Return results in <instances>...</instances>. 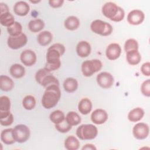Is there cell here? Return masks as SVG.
Here are the masks:
<instances>
[{
    "instance_id": "6da1fadb",
    "label": "cell",
    "mask_w": 150,
    "mask_h": 150,
    "mask_svg": "<svg viewBox=\"0 0 150 150\" xmlns=\"http://www.w3.org/2000/svg\"><path fill=\"white\" fill-rule=\"evenodd\" d=\"M65 47L61 43H54L50 46L46 54L45 68L49 71L57 70L61 66L60 57L64 53Z\"/></svg>"
},
{
    "instance_id": "7a4b0ae2",
    "label": "cell",
    "mask_w": 150,
    "mask_h": 150,
    "mask_svg": "<svg viewBox=\"0 0 150 150\" xmlns=\"http://www.w3.org/2000/svg\"><path fill=\"white\" fill-rule=\"evenodd\" d=\"M59 86L52 85L46 88L42 98V104L46 109L55 107L61 97Z\"/></svg>"
},
{
    "instance_id": "3957f363",
    "label": "cell",
    "mask_w": 150,
    "mask_h": 150,
    "mask_svg": "<svg viewBox=\"0 0 150 150\" xmlns=\"http://www.w3.org/2000/svg\"><path fill=\"white\" fill-rule=\"evenodd\" d=\"M104 16L114 22L121 21L125 16L124 9L114 2H108L102 7Z\"/></svg>"
},
{
    "instance_id": "277c9868",
    "label": "cell",
    "mask_w": 150,
    "mask_h": 150,
    "mask_svg": "<svg viewBox=\"0 0 150 150\" xmlns=\"http://www.w3.org/2000/svg\"><path fill=\"white\" fill-rule=\"evenodd\" d=\"M98 134L97 128L91 124H82L76 129V135L81 140H91Z\"/></svg>"
},
{
    "instance_id": "5b68a950",
    "label": "cell",
    "mask_w": 150,
    "mask_h": 150,
    "mask_svg": "<svg viewBox=\"0 0 150 150\" xmlns=\"http://www.w3.org/2000/svg\"><path fill=\"white\" fill-rule=\"evenodd\" d=\"M101 62L98 59L87 60L81 64V71L84 76L90 77L102 68Z\"/></svg>"
},
{
    "instance_id": "8992f818",
    "label": "cell",
    "mask_w": 150,
    "mask_h": 150,
    "mask_svg": "<svg viewBox=\"0 0 150 150\" xmlns=\"http://www.w3.org/2000/svg\"><path fill=\"white\" fill-rule=\"evenodd\" d=\"M90 29L96 34L103 36H109L113 30L112 26L110 23L100 19L93 21L91 23Z\"/></svg>"
},
{
    "instance_id": "52a82bcc",
    "label": "cell",
    "mask_w": 150,
    "mask_h": 150,
    "mask_svg": "<svg viewBox=\"0 0 150 150\" xmlns=\"http://www.w3.org/2000/svg\"><path fill=\"white\" fill-rule=\"evenodd\" d=\"M13 136L16 142H25L30 137V129L26 125L19 124L16 125L12 131Z\"/></svg>"
},
{
    "instance_id": "ba28073f",
    "label": "cell",
    "mask_w": 150,
    "mask_h": 150,
    "mask_svg": "<svg viewBox=\"0 0 150 150\" xmlns=\"http://www.w3.org/2000/svg\"><path fill=\"white\" fill-rule=\"evenodd\" d=\"M28 42V38L26 35L22 33L19 35L12 36H9L8 38L7 44L9 48L16 50L23 47Z\"/></svg>"
},
{
    "instance_id": "9c48e42d",
    "label": "cell",
    "mask_w": 150,
    "mask_h": 150,
    "mask_svg": "<svg viewBox=\"0 0 150 150\" xmlns=\"http://www.w3.org/2000/svg\"><path fill=\"white\" fill-rule=\"evenodd\" d=\"M149 133V128L148 124L144 122H138L136 124L132 129L134 137L139 140L146 138Z\"/></svg>"
},
{
    "instance_id": "30bf717a",
    "label": "cell",
    "mask_w": 150,
    "mask_h": 150,
    "mask_svg": "<svg viewBox=\"0 0 150 150\" xmlns=\"http://www.w3.org/2000/svg\"><path fill=\"white\" fill-rule=\"evenodd\" d=\"M97 83L99 86L103 88H109L114 84V77L108 72L103 71L99 73L96 77Z\"/></svg>"
},
{
    "instance_id": "8fae6325",
    "label": "cell",
    "mask_w": 150,
    "mask_h": 150,
    "mask_svg": "<svg viewBox=\"0 0 150 150\" xmlns=\"http://www.w3.org/2000/svg\"><path fill=\"white\" fill-rule=\"evenodd\" d=\"M145 19L144 12L139 9H134L129 12L127 15L128 22L132 25H138L143 22Z\"/></svg>"
},
{
    "instance_id": "7c38bea8",
    "label": "cell",
    "mask_w": 150,
    "mask_h": 150,
    "mask_svg": "<svg viewBox=\"0 0 150 150\" xmlns=\"http://www.w3.org/2000/svg\"><path fill=\"white\" fill-rule=\"evenodd\" d=\"M121 53V48L119 44L112 43L110 44L105 50L107 57L110 60H115L117 59Z\"/></svg>"
},
{
    "instance_id": "4fadbf2b",
    "label": "cell",
    "mask_w": 150,
    "mask_h": 150,
    "mask_svg": "<svg viewBox=\"0 0 150 150\" xmlns=\"http://www.w3.org/2000/svg\"><path fill=\"white\" fill-rule=\"evenodd\" d=\"M108 118L107 112L103 109L95 110L91 114V120L93 123L97 125L104 124Z\"/></svg>"
},
{
    "instance_id": "5bb4252c",
    "label": "cell",
    "mask_w": 150,
    "mask_h": 150,
    "mask_svg": "<svg viewBox=\"0 0 150 150\" xmlns=\"http://www.w3.org/2000/svg\"><path fill=\"white\" fill-rule=\"evenodd\" d=\"M21 62L26 66H32L36 62V55L35 53L31 50H25L23 51L20 55Z\"/></svg>"
},
{
    "instance_id": "9a60e30c",
    "label": "cell",
    "mask_w": 150,
    "mask_h": 150,
    "mask_svg": "<svg viewBox=\"0 0 150 150\" xmlns=\"http://www.w3.org/2000/svg\"><path fill=\"white\" fill-rule=\"evenodd\" d=\"M76 52L80 57H86L91 53V46L87 41H80L76 46Z\"/></svg>"
},
{
    "instance_id": "2e32d148",
    "label": "cell",
    "mask_w": 150,
    "mask_h": 150,
    "mask_svg": "<svg viewBox=\"0 0 150 150\" xmlns=\"http://www.w3.org/2000/svg\"><path fill=\"white\" fill-rule=\"evenodd\" d=\"M29 10L30 7L28 4L22 1L16 2L13 6V11L15 13L21 16H26L29 13Z\"/></svg>"
},
{
    "instance_id": "e0dca14e",
    "label": "cell",
    "mask_w": 150,
    "mask_h": 150,
    "mask_svg": "<svg viewBox=\"0 0 150 150\" xmlns=\"http://www.w3.org/2000/svg\"><path fill=\"white\" fill-rule=\"evenodd\" d=\"M126 59L127 62L132 66L139 64L141 60V56L138 50H131L126 53Z\"/></svg>"
},
{
    "instance_id": "ac0fdd59",
    "label": "cell",
    "mask_w": 150,
    "mask_h": 150,
    "mask_svg": "<svg viewBox=\"0 0 150 150\" xmlns=\"http://www.w3.org/2000/svg\"><path fill=\"white\" fill-rule=\"evenodd\" d=\"M79 111L83 114L86 115L91 112L92 110V103L87 98H82L78 104Z\"/></svg>"
},
{
    "instance_id": "d6986e66",
    "label": "cell",
    "mask_w": 150,
    "mask_h": 150,
    "mask_svg": "<svg viewBox=\"0 0 150 150\" xmlns=\"http://www.w3.org/2000/svg\"><path fill=\"white\" fill-rule=\"evenodd\" d=\"M144 115V111L140 107H137L131 110L128 114V119L131 122H138L140 121Z\"/></svg>"
},
{
    "instance_id": "ffe728a7",
    "label": "cell",
    "mask_w": 150,
    "mask_h": 150,
    "mask_svg": "<svg viewBox=\"0 0 150 150\" xmlns=\"http://www.w3.org/2000/svg\"><path fill=\"white\" fill-rule=\"evenodd\" d=\"M53 39V36L49 31L45 30L39 33L37 36V40L39 44L42 46L48 45Z\"/></svg>"
},
{
    "instance_id": "44dd1931",
    "label": "cell",
    "mask_w": 150,
    "mask_h": 150,
    "mask_svg": "<svg viewBox=\"0 0 150 150\" xmlns=\"http://www.w3.org/2000/svg\"><path fill=\"white\" fill-rule=\"evenodd\" d=\"M9 72L13 77L15 79H20L24 76L25 74V67L22 65L15 63L11 66Z\"/></svg>"
},
{
    "instance_id": "7402d4cb",
    "label": "cell",
    "mask_w": 150,
    "mask_h": 150,
    "mask_svg": "<svg viewBox=\"0 0 150 150\" xmlns=\"http://www.w3.org/2000/svg\"><path fill=\"white\" fill-rule=\"evenodd\" d=\"M13 128H7L4 129L1 133V140L6 145H12L16 141L14 139L13 134Z\"/></svg>"
},
{
    "instance_id": "603a6c76",
    "label": "cell",
    "mask_w": 150,
    "mask_h": 150,
    "mask_svg": "<svg viewBox=\"0 0 150 150\" xmlns=\"http://www.w3.org/2000/svg\"><path fill=\"white\" fill-rule=\"evenodd\" d=\"M14 86L13 81L8 76L1 75L0 76V88L4 91H11Z\"/></svg>"
},
{
    "instance_id": "cb8c5ba5",
    "label": "cell",
    "mask_w": 150,
    "mask_h": 150,
    "mask_svg": "<svg viewBox=\"0 0 150 150\" xmlns=\"http://www.w3.org/2000/svg\"><path fill=\"white\" fill-rule=\"evenodd\" d=\"M64 25L67 30H74L79 27L80 21L75 16H70L64 21Z\"/></svg>"
},
{
    "instance_id": "d4e9b609",
    "label": "cell",
    "mask_w": 150,
    "mask_h": 150,
    "mask_svg": "<svg viewBox=\"0 0 150 150\" xmlns=\"http://www.w3.org/2000/svg\"><path fill=\"white\" fill-rule=\"evenodd\" d=\"M63 87L66 92L73 93L78 88V82L73 77H68L63 82Z\"/></svg>"
},
{
    "instance_id": "484cf974",
    "label": "cell",
    "mask_w": 150,
    "mask_h": 150,
    "mask_svg": "<svg viewBox=\"0 0 150 150\" xmlns=\"http://www.w3.org/2000/svg\"><path fill=\"white\" fill-rule=\"evenodd\" d=\"M64 147L67 150H77L79 148L80 142L73 135L67 137L64 141Z\"/></svg>"
},
{
    "instance_id": "4316f807",
    "label": "cell",
    "mask_w": 150,
    "mask_h": 150,
    "mask_svg": "<svg viewBox=\"0 0 150 150\" xmlns=\"http://www.w3.org/2000/svg\"><path fill=\"white\" fill-rule=\"evenodd\" d=\"M45 26L44 22L40 19L31 20L28 23L29 29L33 33L39 32L42 30Z\"/></svg>"
},
{
    "instance_id": "83f0119b",
    "label": "cell",
    "mask_w": 150,
    "mask_h": 150,
    "mask_svg": "<svg viewBox=\"0 0 150 150\" xmlns=\"http://www.w3.org/2000/svg\"><path fill=\"white\" fill-rule=\"evenodd\" d=\"M13 121V116L10 111H0V124L3 126H9Z\"/></svg>"
},
{
    "instance_id": "f1b7e54d",
    "label": "cell",
    "mask_w": 150,
    "mask_h": 150,
    "mask_svg": "<svg viewBox=\"0 0 150 150\" xmlns=\"http://www.w3.org/2000/svg\"><path fill=\"white\" fill-rule=\"evenodd\" d=\"M15 19L13 16L9 12H5L1 13L0 15V23L5 27H9L15 23Z\"/></svg>"
},
{
    "instance_id": "f546056e",
    "label": "cell",
    "mask_w": 150,
    "mask_h": 150,
    "mask_svg": "<svg viewBox=\"0 0 150 150\" xmlns=\"http://www.w3.org/2000/svg\"><path fill=\"white\" fill-rule=\"evenodd\" d=\"M66 121L71 126H76L81 122V117L74 111H69L66 117Z\"/></svg>"
},
{
    "instance_id": "4dcf8cb0",
    "label": "cell",
    "mask_w": 150,
    "mask_h": 150,
    "mask_svg": "<svg viewBox=\"0 0 150 150\" xmlns=\"http://www.w3.org/2000/svg\"><path fill=\"white\" fill-rule=\"evenodd\" d=\"M40 85L45 88H47V87L52 85L59 86V81L56 77L49 73L43 79Z\"/></svg>"
},
{
    "instance_id": "1f68e13d",
    "label": "cell",
    "mask_w": 150,
    "mask_h": 150,
    "mask_svg": "<svg viewBox=\"0 0 150 150\" xmlns=\"http://www.w3.org/2000/svg\"><path fill=\"white\" fill-rule=\"evenodd\" d=\"M50 121L54 124L62 122L65 120L64 114L61 110H57L53 111L49 115Z\"/></svg>"
},
{
    "instance_id": "d6a6232c",
    "label": "cell",
    "mask_w": 150,
    "mask_h": 150,
    "mask_svg": "<svg viewBox=\"0 0 150 150\" xmlns=\"http://www.w3.org/2000/svg\"><path fill=\"white\" fill-rule=\"evenodd\" d=\"M22 105L23 108L27 110L33 109L36 105V100L35 97L31 95L25 96L22 100Z\"/></svg>"
},
{
    "instance_id": "836d02e7",
    "label": "cell",
    "mask_w": 150,
    "mask_h": 150,
    "mask_svg": "<svg viewBox=\"0 0 150 150\" xmlns=\"http://www.w3.org/2000/svg\"><path fill=\"white\" fill-rule=\"evenodd\" d=\"M7 31L9 36H17L22 33V26L19 22H15L12 26L7 28Z\"/></svg>"
},
{
    "instance_id": "e575fe53",
    "label": "cell",
    "mask_w": 150,
    "mask_h": 150,
    "mask_svg": "<svg viewBox=\"0 0 150 150\" xmlns=\"http://www.w3.org/2000/svg\"><path fill=\"white\" fill-rule=\"evenodd\" d=\"M11 101L8 97L2 96L0 97V111H10Z\"/></svg>"
},
{
    "instance_id": "d590c367",
    "label": "cell",
    "mask_w": 150,
    "mask_h": 150,
    "mask_svg": "<svg viewBox=\"0 0 150 150\" xmlns=\"http://www.w3.org/2000/svg\"><path fill=\"white\" fill-rule=\"evenodd\" d=\"M124 50L126 53L131 50H138V43L137 41L134 39L127 40L124 44Z\"/></svg>"
},
{
    "instance_id": "8d00e7d4",
    "label": "cell",
    "mask_w": 150,
    "mask_h": 150,
    "mask_svg": "<svg viewBox=\"0 0 150 150\" xmlns=\"http://www.w3.org/2000/svg\"><path fill=\"white\" fill-rule=\"evenodd\" d=\"M55 128L59 132L62 133H66L71 129L72 126L69 125L65 119L62 122L55 124Z\"/></svg>"
},
{
    "instance_id": "74e56055",
    "label": "cell",
    "mask_w": 150,
    "mask_h": 150,
    "mask_svg": "<svg viewBox=\"0 0 150 150\" xmlns=\"http://www.w3.org/2000/svg\"><path fill=\"white\" fill-rule=\"evenodd\" d=\"M141 91L142 94L147 97H150V80L149 79H147L144 81L141 86Z\"/></svg>"
},
{
    "instance_id": "f35d334b",
    "label": "cell",
    "mask_w": 150,
    "mask_h": 150,
    "mask_svg": "<svg viewBox=\"0 0 150 150\" xmlns=\"http://www.w3.org/2000/svg\"><path fill=\"white\" fill-rule=\"evenodd\" d=\"M49 73H50V71H49L47 69H46L45 67L43 69H40L39 70H38V71L35 74V80L39 84H41V82L43 80V79Z\"/></svg>"
},
{
    "instance_id": "ab89813d",
    "label": "cell",
    "mask_w": 150,
    "mask_h": 150,
    "mask_svg": "<svg viewBox=\"0 0 150 150\" xmlns=\"http://www.w3.org/2000/svg\"><path fill=\"white\" fill-rule=\"evenodd\" d=\"M141 71L142 73L145 76H150V63L147 62L144 63L141 67Z\"/></svg>"
},
{
    "instance_id": "60d3db41",
    "label": "cell",
    "mask_w": 150,
    "mask_h": 150,
    "mask_svg": "<svg viewBox=\"0 0 150 150\" xmlns=\"http://www.w3.org/2000/svg\"><path fill=\"white\" fill-rule=\"evenodd\" d=\"M64 3L63 0H49V5L53 8H57L61 7Z\"/></svg>"
},
{
    "instance_id": "b9f144b4",
    "label": "cell",
    "mask_w": 150,
    "mask_h": 150,
    "mask_svg": "<svg viewBox=\"0 0 150 150\" xmlns=\"http://www.w3.org/2000/svg\"><path fill=\"white\" fill-rule=\"evenodd\" d=\"M0 8H1V13H5L9 12V8L6 4L0 3Z\"/></svg>"
},
{
    "instance_id": "7bdbcfd3",
    "label": "cell",
    "mask_w": 150,
    "mask_h": 150,
    "mask_svg": "<svg viewBox=\"0 0 150 150\" xmlns=\"http://www.w3.org/2000/svg\"><path fill=\"white\" fill-rule=\"evenodd\" d=\"M82 150H86V149H90V150H96L97 148L96 147L91 144H87L86 145H84L83 147H82Z\"/></svg>"
},
{
    "instance_id": "ee69618b",
    "label": "cell",
    "mask_w": 150,
    "mask_h": 150,
    "mask_svg": "<svg viewBox=\"0 0 150 150\" xmlns=\"http://www.w3.org/2000/svg\"><path fill=\"white\" fill-rule=\"evenodd\" d=\"M30 2L32 4H37L38 2H40V1H30Z\"/></svg>"
}]
</instances>
